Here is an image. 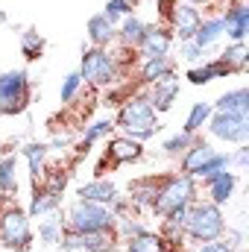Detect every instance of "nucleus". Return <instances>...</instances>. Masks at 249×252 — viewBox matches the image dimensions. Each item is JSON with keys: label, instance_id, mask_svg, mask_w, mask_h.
<instances>
[{"label": "nucleus", "instance_id": "nucleus-27", "mask_svg": "<svg viewBox=\"0 0 249 252\" xmlns=\"http://www.w3.org/2000/svg\"><path fill=\"white\" fill-rule=\"evenodd\" d=\"M220 38H223V21H220V15L202 18L199 30H196V35H193V44H196V47H202V50H211Z\"/></svg>", "mask_w": 249, "mask_h": 252}, {"label": "nucleus", "instance_id": "nucleus-15", "mask_svg": "<svg viewBox=\"0 0 249 252\" xmlns=\"http://www.w3.org/2000/svg\"><path fill=\"white\" fill-rule=\"evenodd\" d=\"M226 12L220 15V21H223V35L229 38V41H247L249 35V6L244 0H238V3H229V6H223Z\"/></svg>", "mask_w": 249, "mask_h": 252}, {"label": "nucleus", "instance_id": "nucleus-4", "mask_svg": "<svg viewBox=\"0 0 249 252\" xmlns=\"http://www.w3.org/2000/svg\"><path fill=\"white\" fill-rule=\"evenodd\" d=\"M64 229L67 232H115V214L106 205L97 202H85V199H73L62 214Z\"/></svg>", "mask_w": 249, "mask_h": 252}, {"label": "nucleus", "instance_id": "nucleus-25", "mask_svg": "<svg viewBox=\"0 0 249 252\" xmlns=\"http://www.w3.org/2000/svg\"><path fill=\"white\" fill-rule=\"evenodd\" d=\"M0 190L6 196V202H12L18 193V156L15 153L0 156Z\"/></svg>", "mask_w": 249, "mask_h": 252}, {"label": "nucleus", "instance_id": "nucleus-20", "mask_svg": "<svg viewBox=\"0 0 249 252\" xmlns=\"http://www.w3.org/2000/svg\"><path fill=\"white\" fill-rule=\"evenodd\" d=\"M229 73H232V70L220 62L217 56H214V59H205L202 64L187 67V70H185V79L190 82V85H208V82H214V79H226Z\"/></svg>", "mask_w": 249, "mask_h": 252}, {"label": "nucleus", "instance_id": "nucleus-32", "mask_svg": "<svg viewBox=\"0 0 249 252\" xmlns=\"http://www.w3.org/2000/svg\"><path fill=\"white\" fill-rule=\"evenodd\" d=\"M211 103H193L190 106V112H187V118H185V132H190V135H199L202 129H205V124H208V118H211Z\"/></svg>", "mask_w": 249, "mask_h": 252}, {"label": "nucleus", "instance_id": "nucleus-12", "mask_svg": "<svg viewBox=\"0 0 249 252\" xmlns=\"http://www.w3.org/2000/svg\"><path fill=\"white\" fill-rule=\"evenodd\" d=\"M238 182H241V176H238V170H220V173H211V176H205L202 179V185H205V193H208V202H214V205H226L232 196H235V190H238Z\"/></svg>", "mask_w": 249, "mask_h": 252}, {"label": "nucleus", "instance_id": "nucleus-36", "mask_svg": "<svg viewBox=\"0 0 249 252\" xmlns=\"http://www.w3.org/2000/svg\"><path fill=\"white\" fill-rule=\"evenodd\" d=\"M179 59H182L187 67H193V64H202L208 59V50L196 47L193 41H182V44H179Z\"/></svg>", "mask_w": 249, "mask_h": 252}, {"label": "nucleus", "instance_id": "nucleus-6", "mask_svg": "<svg viewBox=\"0 0 249 252\" xmlns=\"http://www.w3.org/2000/svg\"><path fill=\"white\" fill-rule=\"evenodd\" d=\"M30 214L24 208H18L15 202H6L0 211V247L12 252H27L32 247V226H30Z\"/></svg>", "mask_w": 249, "mask_h": 252}, {"label": "nucleus", "instance_id": "nucleus-14", "mask_svg": "<svg viewBox=\"0 0 249 252\" xmlns=\"http://www.w3.org/2000/svg\"><path fill=\"white\" fill-rule=\"evenodd\" d=\"M150 91H144L147 94V100H150V106L156 109V115H164V112H170L173 109V103L179 100V91H182V85H179V76L173 73V76H164V79H158V82H153V85H147Z\"/></svg>", "mask_w": 249, "mask_h": 252}, {"label": "nucleus", "instance_id": "nucleus-39", "mask_svg": "<svg viewBox=\"0 0 249 252\" xmlns=\"http://www.w3.org/2000/svg\"><path fill=\"white\" fill-rule=\"evenodd\" d=\"M190 6H208V3H214V0H187Z\"/></svg>", "mask_w": 249, "mask_h": 252}, {"label": "nucleus", "instance_id": "nucleus-21", "mask_svg": "<svg viewBox=\"0 0 249 252\" xmlns=\"http://www.w3.org/2000/svg\"><path fill=\"white\" fill-rule=\"evenodd\" d=\"M176 73V62L170 56H153V59H141V67H138V82L141 85H153L164 76H173Z\"/></svg>", "mask_w": 249, "mask_h": 252}, {"label": "nucleus", "instance_id": "nucleus-30", "mask_svg": "<svg viewBox=\"0 0 249 252\" xmlns=\"http://www.w3.org/2000/svg\"><path fill=\"white\" fill-rule=\"evenodd\" d=\"M124 244H126V252H167L161 235L150 232V229L141 232V235H135V238H129V241H124Z\"/></svg>", "mask_w": 249, "mask_h": 252}, {"label": "nucleus", "instance_id": "nucleus-37", "mask_svg": "<svg viewBox=\"0 0 249 252\" xmlns=\"http://www.w3.org/2000/svg\"><path fill=\"white\" fill-rule=\"evenodd\" d=\"M229 156H232V170H247V167H249V144L235 147Z\"/></svg>", "mask_w": 249, "mask_h": 252}, {"label": "nucleus", "instance_id": "nucleus-23", "mask_svg": "<svg viewBox=\"0 0 249 252\" xmlns=\"http://www.w3.org/2000/svg\"><path fill=\"white\" fill-rule=\"evenodd\" d=\"M47 153H50V147L41 144V141L24 144L21 156L27 158V167H30V179H32V182H41V176H44V170H47Z\"/></svg>", "mask_w": 249, "mask_h": 252}, {"label": "nucleus", "instance_id": "nucleus-18", "mask_svg": "<svg viewBox=\"0 0 249 252\" xmlns=\"http://www.w3.org/2000/svg\"><path fill=\"white\" fill-rule=\"evenodd\" d=\"M62 208V193L59 190H50L41 182H32V196H30V208L27 214L30 217H44V214H53Z\"/></svg>", "mask_w": 249, "mask_h": 252}, {"label": "nucleus", "instance_id": "nucleus-26", "mask_svg": "<svg viewBox=\"0 0 249 252\" xmlns=\"http://www.w3.org/2000/svg\"><path fill=\"white\" fill-rule=\"evenodd\" d=\"M115 132V118H100V121H94V124L82 126V144H79V156L76 158H82L100 138H109Z\"/></svg>", "mask_w": 249, "mask_h": 252}, {"label": "nucleus", "instance_id": "nucleus-16", "mask_svg": "<svg viewBox=\"0 0 249 252\" xmlns=\"http://www.w3.org/2000/svg\"><path fill=\"white\" fill-rule=\"evenodd\" d=\"M118 196H121L118 185H115L112 179H106V176H97V179L79 185V190H76V199L97 202V205H106V208H112V205L118 202Z\"/></svg>", "mask_w": 249, "mask_h": 252}, {"label": "nucleus", "instance_id": "nucleus-34", "mask_svg": "<svg viewBox=\"0 0 249 252\" xmlns=\"http://www.w3.org/2000/svg\"><path fill=\"white\" fill-rule=\"evenodd\" d=\"M132 12H135V0H109L106 9H103V15L112 24H121L126 15H132Z\"/></svg>", "mask_w": 249, "mask_h": 252}, {"label": "nucleus", "instance_id": "nucleus-10", "mask_svg": "<svg viewBox=\"0 0 249 252\" xmlns=\"http://www.w3.org/2000/svg\"><path fill=\"white\" fill-rule=\"evenodd\" d=\"M141 156H144V144H141V141L126 138V135H118V138L109 141V147H106V153H103V158H100V164H97V176H103L106 167L115 170V167H121V164L138 161Z\"/></svg>", "mask_w": 249, "mask_h": 252}, {"label": "nucleus", "instance_id": "nucleus-22", "mask_svg": "<svg viewBox=\"0 0 249 252\" xmlns=\"http://www.w3.org/2000/svg\"><path fill=\"white\" fill-rule=\"evenodd\" d=\"M214 112H226V115H241V118H249V88H232L226 91L217 103H211Z\"/></svg>", "mask_w": 249, "mask_h": 252}, {"label": "nucleus", "instance_id": "nucleus-31", "mask_svg": "<svg viewBox=\"0 0 249 252\" xmlns=\"http://www.w3.org/2000/svg\"><path fill=\"white\" fill-rule=\"evenodd\" d=\"M196 138H199V135H190V132H185V129H179V132H173V135H167V138L161 141V150H164V156L179 158L190 144H196Z\"/></svg>", "mask_w": 249, "mask_h": 252}, {"label": "nucleus", "instance_id": "nucleus-19", "mask_svg": "<svg viewBox=\"0 0 249 252\" xmlns=\"http://www.w3.org/2000/svg\"><path fill=\"white\" fill-rule=\"evenodd\" d=\"M85 32H88V41H91V47H112V44L118 41V24H112V21L103 15V12L88 18V27H85Z\"/></svg>", "mask_w": 249, "mask_h": 252}, {"label": "nucleus", "instance_id": "nucleus-2", "mask_svg": "<svg viewBox=\"0 0 249 252\" xmlns=\"http://www.w3.org/2000/svg\"><path fill=\"white\" fill-rule=\"evenodd\" d=\"M226 232V214L220 205L208 202V199H193L187 205V217H185V241L190 244H211L220 241Z\"/></svg>", "mask_w": 249, "mask_h": 252}, {"label": "nucleus", "instance_id": "nucleus-8", "mask_svg": "<svg viewBox=\"0 0 249 252\" xmlns=\"http://www.w3.org/2000/svg\"><path fill=\"white\" fill-rule=\"evenodd\" d=\"M205 129L211 132V138L223 141V144H249V118L241 115H226V112H211Z\"/></svg>", "mask_w": 249, "mask_h": 252}, {"label": "nucleus", "instance_id": "nucleus-5", "mask_svg": "<svg viewBox=\"0 0 249 252\" xmlns=\"http://www.w3.org/2000/svg\"><path fill=\"white\" fill-rule=\"evenodd\" d=\"M196 199V179L182 176V173H167L158 182V193L153 199V214L156 217H167L176 208H187Z\"/></svg>", "mask_w": 249, "mask_h": 252}, {"label": "nucleus", "instance_id": "nucleus-28", "mask_svg": "<svg viewBox=\"0 0 249 252\" xmlns=\"http://www.w3.org/2000/svg\"><path fill=\"white\" fill-rule=\"evenodd\" d=\"M220 62L226 64L232 73H244L249 67V50H247V41H229L226 50L217 56Z\"/></svg>", "mask_w": 249, "mask_h": 252}, {"label": "nucleus", "instance_id": "nucleus-17", "mask_svg": "<svg viewBox=\"0 0 249 252\" xmlns=\"http://www.w3.org/2000/svg\"><path fill=\"white\" fill-rule=\"evenodd\" d=\"M158 182L161 176H141V179H132L129 182V205L132 211H150L153 208V199L158 193Z\"/></svg>", "mask_w": 249, "mask_h": 252}, {"label": "nucleus", "instance_id": "nucleus-3", "mask_svg": "<svg viewBox=\"0 0 249 252\" xmlns=\"http://www.w3.org/2000/svg\"><path fill=\"white\" fill-rule=\"evenodd\" d=\"M76 70H79L82 82H88L91 88H112L124 73L112 47H85Z\"/></svg>", "mask_w": 249, "mask_h": 252}, {"label": "nucleus", "instance_id": "nucleus-35", "mask_svg": "<svg viewBox=\"0 0 249 252\" xmlns=\"http://www.w3.org/2000/svg\"><path fill=\"white\" fill-rule=\"evenodd\" d=\"M79 88H82V76H79V70H70V73L62 79V88H59V100H62V106L73 103V97L79 94Z\"/></svg>", "mask_w": 249, "mask_h": 252}, {"label": "nucleus", "instance_id": "nucleus-7", "mask_svg": "<svg viewBox=\"0 0 249 252\" xmlns=\"http://www.w3.org/2000/svg\"><path fill=\"white\" fill-rule=\"evenodd\" d=\"M32 97V79L27 70H3L0 73V115H21L27 112Z\"/></svg>", "mask_w": 249, "mask_h": 252}, {"label": "nucleus", "instance_id": "nucleus-1", "mask_svg": "<svg viewBox=\"0 0 249 252\" xmlns=\"http://www.w3.org/2000/svg\"><path fill=\"white\" fill-rule=\"evenodd\" d=\"M115 129H121L126 138H135V141H150L161 126H158V115L156 109L150 106L147 94L138 91V94H129L121 109H118V118H115Z\"/></svg>", "mask_w": 249, "mask_h": 252}, {"label": "nucleus", "instance_id": "nucleus-24", "mask_svg": "<svg viewBox=\"0 0 249 252\" xmlns=\"http://www.w3.org/2000/svg\"><path fill=\"white\" fill-rule=\"evenodd\" d=\"M147 30H150V24H147V21H141V18L132 12V15H126L124 21L118 24V41H121L124 47H132V50H135V47L144 41Z\"/></svg>", "mask_w": 249, "mask_h": 252}, {"label": "nucleus", "instance_id": "nucleus-13", "mask_svg": "<svg viewBox=\"0 0 249 252\" xmlns=\"http://www.w3.org/2000/svg\"><path fill=\"white\" fill-rule=\"evenodd\" d=\"M173 41H176V38H173V32H170L164 24L150 27L147 35H144V41L135 47V56H138V62H141V59H153V56H170Z\"/></svg>", "mask_w": 249, "mask_h": 252}, {"label": "nucleus", "instance_id": "nucleus-38", "mask_svg": "<svg viewBox=\"0 0 249 252\" xmlns=\"http://www.w3.org/2000/svg\"><path fill=\"white\" fill-rule=\"evenodd\" d=\"M193 252H238V250H232V247L220 238V241H211V244H199Z\"/></svg>", "mask_w": 249, "mask_h": 252}, {"label": "nucleus", "instance_id": "nucleus-40", "mask_svg": "<svg viewBox=\"0 0 249 252\" xmlns=\"http://www.w3.org/2000/svg\"><path fill=\"white\" fill-rule=\"evenodd\" d=\"M3 205H6V196H3V190H0V211H3Z\"/></svg>", "mask_w": 249, "mask_h": 252}, {"label": "nucleus", "instance_id": "nucleus-11", "mask_svg": "<svg viewBox=\"0 0 249 252\" xmlns=\"http://www.w3.org/2000/svg\"><path fill=\"white\" fill-rule=\"evenodd\" d=\"M199 24H202V12H199L196 6H190V3H176L164 27H167V30L173 32V38H179V44H182V41H193Z\"/></svg>", "mask_w": 249, "mask_h": 252}, {"label": "nucleus", "instance_id": "nucleus-33", "mask_svg": "<svg viewBox=\"0 0 249 252\" xmlns=\"http://www.w3.org/2000/svg\"><path fill=\"white\" fill-rule=\"evenodd\" d=\"M21 53H24V59L27 62H35L41 53H44V35L38 32V30H24L21 32Z\"/></svg>", "mask_w": 249, "mask_h": 252}, {"label": "nucleus", "instance_id": "nucleus-29", "mask_svg": "<svg viewBox=\"0 0 249 252\" xmlns=\"http://www.w3.org/2000/svg\"><path fill=\"white\" fill-rule=\"evenodd\" d=\"M64 235V220L59 211H53V214H44V220L38 223V241L44 244V247H59V241H62Z\"/></svg>", "mask_w": 249, "mask_h": 252}, {"label": "nucleus", "instance_id": "nucleus-9", "mask_svg": "<svg viewBox=\"0 0 249 252\" xmlns=\"http://www.w3.org/2000/svg\"><path fill=\"white\" fill-rule=\"evenodd\" d=\"M118 247L115 232H67L64 229L59 250L62 252H112Z\"/></svg>", "mask_w": 249, "mask_h": 252}]
</instances>
